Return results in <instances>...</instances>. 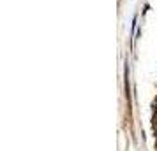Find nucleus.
<instances>
[{
    "mask_svg": "<svg viewBox=\"0 0 157 151\" xmlns=\"http://www.w3.org/2000/svg\"><path fill=\"white\" fill-rule=\"evenodd\" d=\"M155 106H157V100H155Z\"/></svg>",
    "mask_w": 157,
    "mask_h": 151,
    "instance_id": "1",
    "label": "nucleus"
}]
</instances>
